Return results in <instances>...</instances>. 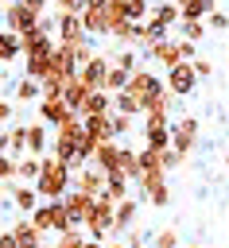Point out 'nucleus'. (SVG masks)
<instances>
[{
	"label": "nucleus",
	"instance_id": "4d7b16f0",
	"mask_svg": "<svg viewBox=\"0 0 229 248\" xmlns=\"http://www.w3.org/2000/svg\"><path fill=\"white\" fill-rule=\"evenodd\" d=\"M85 248H105V240H93V236H89V240H85Z\"/></svg>",
	"mask_w": 229,
	"mask_h": 248
},
{
	"label": "nucleus",
	"instance_id": "13d9d810",
	"mask_svg": "<svg viewBox=\"0 0 229 248\" xmlns=\"http://www.w3.org/2000/svg\"><path fill=\"white\" fill-rule=\"evenodd\" d=\"M105 248H128V244H124V240H109Z\"/></svg>",
	"mask_w": 229,
	"mask_h": 248
},
{
	"label": "nucleus",
	"instance_id": "39448f33",
	"mask_svg": "<svg viewBox=\"0 0 229 248\" xmlns=\"http://www.w3.org/2000/svg\"><path fill=\"white\" fill-rule=\"evenodd\" d=\"M198 128H202L198 116H190V112L179 116V120L171 124V151H179V155L186 159V155L194 151V143H198Z\"/></svg>",
	"mask_w": 229,
	"mask_h": 248
},
{
	"label": "nucleus",
	"instance_id": "09e8293b",
	"mask_svg": "<svg viewBox=\"0 0 229 248\" xmlns=\"http://www.w3.org/2000/svg\"><path fill=\"white\" fill-rule=\"evenodd\" d=\"M124 244H128V248H147V232H144L140 225H132L128 236H124Z\"/></svg>",
	"mask_w": 229,
	"mask_h": 248
},
{
	"label": "nucleus",
	"instance_id": "72a5a7b5",
	"mask_svg": "<svg viewBox=\"0 0 229 248\" xmlns=\"http://www.w3.org/2000/svg\"><path fill=\"white\" fill-rule=\"evenodd\" d=\"M12 97H16L19 105H35V101H43L39 81H31V78H19V81H16V89H12Z\"/></svg>",
	"mask_w": 229,
	"mask_h": 248
},
{
	"label": "nucleus",
	"instance_id": "5fc2aeb1",
	"mask_svg": "<svg viewBox=\"0 0 229 248\" xmlns=\"http://www.w3.org/2000/svg\"><path fill=\"white\" fill-rule=\"evenodd\" d=\"M19 4H27V8H31V12H35V16H43V12H47V4H50V0H19Z\"/></svg>",
	"mask_w": 229,
	"mask_h": 248
},
{
	"label": "nucleus",
	"instance_id": "e2e57ef3",
	"mask_svg": "<svg viewBox=\"0 0 229 248\" xmlns=\"http://www.w3.org/2000/svg\"><path fill=\"white\" fill-rule=\"evenodd\" d=\"M147 248H151V244H147Z\"/></svg>",
	"mask_w": 229,
	"mask_h": 248
},
{
	"label": "nucleus",
	"instance_id": "b1692460",
	"mask_svg": "<svg viewBox=\"0 0 229 248\" xmlns=\"http://www.w3.org/2000/svg\"><path fill=\"white\" fill-rule=\"evenodd\" d=\"M113 39H116L124 50H132V46H144V50H147V23H124Z\"/></svg>",
	"mask_w": 229,
	"mask_h": 248
},
{
	"label": "nucleus",
	"instance_id": "a18cd8bd",
	"mask_svg": "<svg viewBox=\"0 0 229 248\" xmlns=\"http://www.w3.org/2000/svg\"><path fill=\"white\" fill-rule=\"evenodd\" d=\"M85 240H89V236H85L82 229H70V232H62V236L54 240V248H85Z\"/></svg>",
	"mask_w": 229,
	"mask_h": 248
},
{
	"label": "nucleus",
	"instance_id": "58836bf2",
	"mask_svg": "<svg viewBox=\"0 0 229 248\" xmlns=\"http://www.w3.org/2000/svg\"><path fill=\"white\" fill-rule=\"evenodd\" d=\"M179 35L186 43H202L206 39V19H179Z\"/></svg>",
	"mask_w": 229,
	"mask_h": 248
},
{
	"label": "nucleus",
	"instance_id": "de8ad7c7",
	"mask_svg": "<svg viewBox=\"0 0 229 248\" xmlns=\"http://www.w3.org/2000/svg\"><path fill=\"white\" fill-rule=\"evenodd\" d=\"M132 132V116H124V112H113V136L120 140V136H128Z\"/></svg>",
	"mask_w": 229,
	"mask_h": 248
},
{
	"label": "nucleus",
	"instance_id": "cd10ccee",
	"mask_svg": "<svg viewBox=\"0 0 229 248\" xmlns=\"http://www.w3.org/2000/svg\"><path fill=\"white\" fill-rule=\"evenodd\" d=\"M89 93H93V89H89L82 78H74V81L62 89V101H66V108H70V112H82V105H85V97H89Z\"/></svg>",
	"mask_w": 229,
	"mask_h": 248
},
{
	"label": "nucleus",
	"instance_id": "9b49d317",
	"mask_svg": "<svg viewBox=\"0 0 229 248\" xmlns=\"http://www.w3.org/2000/svg\"><path fill=\"white\" fill-rule=\"evenodd\" d=\"M144 147L155 151L171 147V116H144Z\"/></svg>",
	"mask_w": 229,
	"mask_h": 248
},
{
	"label": "nucleus",
	"instance_id": "a19ab883",
	"mask_svg": "<svg viewBox=\"0 0 229 248\" xmlns=\"http://www.w3.org/2000/svg\"><path fill=\"white\" fill-rule=\"evenodd\" d=\"M147 170H163V151H155V147L140 151V174H147Z\"/></svg>",
	"mask_w": 229,
	"mask_h": 248
},
{
	"label": "nucleus",
	"instance_id": "2f4dec72",
	"mask_svg": "<svg viewBox=\"0 0 229 248\" xmlns=\"http://www.w3.org/2000/svg\"><path fill=\"white\" fill-rule=\"evenodd\" d=\"M39 170H43V159H35V155H23V159L16 163V182H27V186H35Z\"/></svg>",
	"mask_w": 229,
	"mask_h": 248
},
{
	"label": "nucleus",
	"instance_id": "680f3d73",
	"mask_svg": "<svg viewBox=\"0 0 229 248\" xmlns=\"http://www.w3.org/2000/svg\"><path fill=\"white\" fill-rule=\"evenodd\" d=\"M190 248H202V244H190Z\"/></svg>",
	"mask_w": 229,
	"mask_h": 248
},
{
	"label": "nucleus",
	"instance_id": "6e6552de",
	"mask_svg": "<svg viewBox=\"0 0 229 248\" xmlns=\"http://www.w3.org/2000/svg\"><path fill=\"white\" fill-rule=\"evenodd\" d=\"M144 54H147L163 74H167V70H175L179 62H186V58H182V39H175V35H171V39H163V43H151Z\"/></svg>",
	"mask_w": 229,
	"mask_h": 248
},
{
	"label": "nucleus",
	"instance_id": "4c0bfd02",
	"mask_svg": "<svg viewBox=\"0 0 229 248\" xmlns=\"http://www.w3.org/2000/svg\"><path fill=\"white\" fill-rule=\"evenodd\" d=\"M128 78H132V74H124L120 66H109V74H105V85H101V89L116 97V93H124V89H128Z\"/></svg>",
	"mask_w": 229,
	"mask_h": 248
},
{
	"label": "nucleus",
	"instance_id": "bb28decb",
	"mask_svg": "<svg viewBox=\"0 0 229 248\" xmlns=\"http://www.w3.org/2000/svg\"><path fill=\"white\" fill-rule=\"evenodd\" d=\"M50 70H54V74H66V78H74V74H78L74 50H70L66 43H58V46H54V54H50Z\"/></svg>",
	"mask_w": 229,
	"mask_h": 248
},
{
	"label": "nucleus",
	"instance_id": "5701e85b",
	"mask_svg": "<svg viewBox=\"0 0 229 248\" xmlns=\"http://www.w3.org/2000/svg\"><path fill=\"white\" fill-rule=\"evenodd\" d=\"M113 112V93H105V89H93L89 97H85V105H82V120H89V116H109Z\"/></svg>",
	"mask_w": 229,
	"mask_h": 248
},
{
	"label": "nucleus",
	"instance_id": "dca6fc26",
	"mask_svg": "<svg viewBox=\"0 0 229 248\" xmlns=\"http://www.w3.org/2000/svg\"><path fill=\"white\" fill-rule=\"evenodd\" d=\"M105 4L109 0H89L82 8V23H85V35H109V19H105Z\"/></svg>",
	"mask_w": 229,
	"mask_h": 248
},
{
	"label": "nucleus",
	"instance_id": "c9c22d12",
	"mask_svg": "<svg viewBox=\"0 0 229 248\" xmlns=\"http://www.w3.org/2000/svg\"><path fill=\"white\" fill-rule=\"evenodd\" d=\"M101 198H109L113 205H120V202L128 198V178H124L120 170H116V174H109V182H105V194H101Z\"/></svg>",
	"mask_w": 229,
	"mask_h": 248
},
{
	"label": "nucleus",
	"instance_id": "423d86ee",
	"mask_svg": "<svg viewBox=\"0 0 229 248\" xmlns=\"http://www.w3.org/2000/svg\"><path fill=\"white\" fill-rule=\"evenodd\" d=\"M140 194L155 205V209H167L171 205V186H167V170H147V174H140Z\"/></svg>",
	"mask_w": 229,
	"mask_h": 248
},
{
	"label": "nucleus",
	"instance_id": "4468645a",
	"mask_svg": "<svg viewBox=\"0 0 229 248\" xmlns=\"http://www.w3.org/2000/svg\"><path fill=\"white\" fill-rule=\"evenodd\" d=\"M54 35H58V43H66V46H74V43L89 39V35H85L82 16H74V12H58V27H54Z\"/></svg>",
	"mask_w": 229,
	"mask_h": 248
},
{
	"label": "nucleus",
	"instance_id": "393cba45",
	"mask_svg": "<svg viewBox=\"0 0 229 248\" xmlns=\"http://www.w3.org/2000/svg\"><path fill=\"white\" fill-rule=\"evenodd\" d=\"M136 213H140V205H136L132 198H124V202L116 205V213H113V236H120V232H128V229L136 225Z\"/></svg>",
	"mask_w": 229,
	"mask_h": 248
},
{
	"label": "nucleus",
	"instance_id": "ddd939ff",
	"mask_svg": "<svg viewBox=\"0 0 229 248\" xmlns=\"http://www.w3.org/2000/svg\"><path fill=\"white\" fill-rule=\"evenodd\" d=\"M105 182H109L105 170L82 167V170H74V186H70V190H82V194H89V198H101V194H105Z\"/></svg>",
	"mask_w": 229,
	"mask_h": 248
},
{
	"label": "nucleus",
	"instance_id": "aec40b11",
	"mask_svg": "<svg viewBox=\"0 0 229 248\" xmlns=\"http://www.w3.org/2000/svg\"><path fill=\"white\" fill-rule=\"evenodd\" d=\"M66 116H70V108H66L62 97H43V101H39V116H35V120H43L47 128H58Z\"/></svg>",
	"mask_w": 229,
	"mask_h": 248
},
{
	"label": "nucleus",
	"instance_id": "ea45409f",
	"mask_svg": "<svg viewBox=\"0 0 229 248\" xmlns=\"http://www.w3.org/2000/svg\"><path fill=\"white\" fill-rule=\"evenodd\" d=\"M128 23H147L151 19V0H124Z\"/></svg>",
	"mask_w": 229,
	"mask_h": 248
},
{
	"label": "nucleus",
	"instance_id": "7ed1b4c3",
	"mask_svg": "<svg viewBox=\"0 0 229 248\" xmlns=\"http://www.w3.org/2000/svg\"><path fill=\"white\" fill-rule=\"evenodd\" d=\"M31 221H35V229L39 232H70V229H78L74 221H70V213H66V205L62 202H39V209L31 213Z\"/></svg>",
	"mask_w": 229,
	"mask_h": 248
},
{
	"label": "nucleus",
	"instance_id": "6ab92c4d",
	"mask_svg": "<svg viewBox=\"0 0 229 248\" xmlns=\"http://www.w3.org/2000/svg\"><path fill=\"white\" fill-rule=\"evenodd\" d=\"M89 167H97V170H105V174H116V167H120V143H116V140L97 143V151H93Z\"/></svg>",
	"mask_w": 229,
	"mask_h": 248
},
{
	"label": "nucleus",
	"instance_id": "e433bc0d",
	"mask_svg": "<svg viewBox=\"0 0 229 248\" xmlns=\"http://www.w3.org/2000/svg\"><path fill=\"white\" fill-rule=\"evenodd\" d=\"M113 112H124V116H132V120H136V116H144V105L124 89V93H116V97H113Z\"/></svg>",
	"mask_w": 229,
	"mask_h": 248
},
{
	"label": "nucleus",
	"instance_id": "f8f14e48",
	"mask_svg": "<svg viewBox=\"0 0 229 248\" xmlns=\"http://www.w3.org/2000/svg\"><path fill=\"white\" fill-rule=\"evenodd\" d=\"M4 198H8L23 217H31V213L39 209V194H35V186H27V182H4Z\"/></svg>",
	"mask_w": 229,
	"mask_h": 248
},
{
	"label": "nucleus",
	"instance_id": "a211bd4d",
	"mask_svg": "<svg viewBox=\"0 0 229 248\" xmlns=\"http://www.w3.org/2000/svg\"><path fill=\"white\" fill-rule=\"evenodd\" d=\"M27 155H35V159L50 155V128L43 120H31L27 124Z\"/></svg>",
	"mask_w": 229,
	"mask_h": 248
},
{
	"label": "nucleus",
	"instance_id": "49530a36",
	"mask_svg": "<svg viewBox=\"0 0 229 248\" xmlns=\"http://www.w3.org/2000/svg\"><path fill=\"white\" fill-rule=\"evenodd\" d=\"M16 163H19V159H12L8 151L0 155V182H16Z\"/></svg>",
	"mask_w": 229,
	"mask_h": 248
},
{
	"label": "nucleus",
	"instance_id": "a878e982",
	"mask_svg": "<svg viewBox=\"0 0 229 248\" xmlns=\"http://www.w3.org/2000/svg\"><path fill=\"white\" fill-rule=\"evenodd\" d=\"M151 19H155V23H163V27H171V31H175V27H179V19H182V16H179V4H175V0H159V4H155V0H151Z\"/></svg>",
	"mask_w": 229,
	"mask_h": 248
},
{
	"label": "nucleus",
	"instance_id": "864d4df0",
	"mask_svg": "<svg viewBox=\"0 0 229 248\" xmlns=\"http://www.w3.org/2000/svg\"><path fill=\"white\" fill-rule=\"evenodd\" d=\"M0 248H19L16 236H12V229H0Z\"/></svg>",
	"mask_w": 229,
	"mask_h": 248
},
{
	"label": "nucleus",
	"instance_id": "9d476101",
	"mask_svg": "<svg viewBox=\"0 0 229 248\" xmlns=\"http://www.w3.org/2000/svg\"><path fill=\"white\" fill-rule=\"evenodd\" d=\"M0 19H4V27H8V31H16V35H23V31H31V27H35V23L43 19V16H35V12L27 8V4H19V0H12V4H8L4 12H0Z\"/></svg>",
	"mask_w": 229,
	"mask_h": 248
},
{
	"label": "nucleus",
	"instance_id": "4be33fe9",
	"mask_svg": "<svg viewBox=\"0 0 229 248\" xmlns=\"http://www.w3.org/2000/svg\"><path fill=\"white\" fill-rule=\"evenodd\" d=\"M8 229H12V236H16V244H19V248H39V244H43V232L35 229V221H31V217L12 221Z\"/></svg>",
	"mask_w": 229,
	"mask_h": 248
},
{
	"label": "nucleus",
	"instance_id": "f704fd0d",
	"mask_svg": "<svg viewBox=\"0 0 229 248\" xmlns=\"http://www.w3.org/2000/svg\"><path fill=\"white\" fill-rule=\"evenodd\" d=\"M128 182H140V151H132V147H120V167H116Z\"/></svg>",
	"mask_w": 229,
	"mask_h": 248
},
{
	"label": "nucleus",
	"instance_id": "c85d7f7f",
	"mask_svg": "<svg viewBox=\"0 0 229 248\" xmlns=\"http://www.w3.org/2000/svg\"><path fill=\"white\" fill-rule=\"evenodd\" d=\"M16 58H23L19 35H16V31H8V27H0V62L8 66V62H16Z\"/></svg>",
	"mask_w": 229,
	"mask_h": 248
},
{
	"label": "nucleus",
	"instance_id": "37998d69",
	"mask_svg": "<svg viewBox=\"0 0 229 248\" xmlns=\"http://www.w3.org/2000/svg\"><path fill=\"white\" fill-rule=\"evenodd\" d=\"M113 66H120L124 74H136V70H140V54H136V50H116V54H113Z\"/></svg>",
	"mask_w": 229,
	"mask_h": 248
},
{
	"label": "nucleus",
	"instance_id": "79ce46f5",
	"mask_svg": "<svg viewBox=\"0 0 229 248\" xmlns=\"http://www.w3.org/2000/svg\"><path fill=\"white\" fill-rule=\"evenodd\" d=\"M151 248H179V229H175V225H163V229L151 236Z\"/></svg>",
	"mask_w": 229,
	"mask_h": 248
},
{
	"label": "nucleus",
	"instance_id": "0eeeda50",
	"mask_svg": "<svg viewBox=\"0 0 229 248\" xmlns=\"http://www.w3.org/2000/svg\"><path fill=\"white\" fill-rule=\"evenodd\" d=\"M113 213H116V205H113L109 198H97L93 209H89V217H85V236L105 240V236L113 232Z\"/></svg>",
	"mask_w": 229,
	"mask_h": 248
},
{
	"label": "nucleus",
	"instance_id": "f3484780",
	"mask_svg": "<svg viewBox=\"0 0 229 248\" xmlns=\"http://www.w3.org/2000/svg\"><path fill=\"white\" fill-rule=\"evenodd\" d=\"M93 202H97V198H89V194H82V190H70V194L62 198V205H66V213H70V221H74L78 229H85V217H89Z\"/></svg>",
	"mask_w": 229,
	"mask_h": 248
},
{
	"label": "nucleus",
	"instance_id": "1a4fd4ad",
	"mask_svg": "<svg viewBox=\"0 0 229 248\" xmlns=\"http://www.w3.org/2000/svg\"><path fill=\"white\" fill-rule=\"evenodd\" d=\"M167 93L171 97H190L194 89H198V74H194V66L190 62H179L175 70H167Z\"/></svg>",
	"mask_w": 229,
	"mask_h": 248
},
{
	"label": "nucleus",
	"instance_id": "c03bdc74",
	"mask_svg": "<svg viewBox=\"0 0 229 248\" xmlns=\"http://www.w3.org/2000/svg\"><path fill=\"white\" fill-rule=\"evenodd\" d=\"M70 50H74V62H78V70H82V66H85V62H89V58L97 54V46H93V39H82V43H74Z\"/></svg>",
	"mask_w": 229,
	"mask_h": 248
},
{
	"label": "nucleus",
	"instance_id": "f03ea898",
	"mask_svg": "<svg viewBox=\"0 0 229 248\" xmlns=\"http://www.w3.org/2000/svg\"><path fill=\"white\" fill-rule=\"evenodd\" d=\"M82 132H85V120H82L78 112H70V116L54 128V136H50V155H58L70 170H82V163H78V143H82Z\"/></svg>",
	"mask_w": 229,
	"mask_h": 248
},
{
	"label": "nucleus",
	"instance_id": "473e14b6",
	"mask_svg": "<svg viewBox=\"0 0 229 248\" xmlns=\"http://www.w3.org/2000/svg\"><path fill=\"white\" fill-rule=\"evenodd\" d=\"M74 78H78V74H74ZM74 78H66V74H54V70H50V74L39 81V93H43V97H62V89H66Z\"/></svg>",
	"mask_w": 229,
	"mask_h": 248
},
{
	"label": "nucleus",
	"instance_id": "7c9ffc66",
	"mask_svg": "<svg viewBox=\"0 0 229 248\" xmlns=\"http://www.w3.org/2000/svg\"><path fill=\"white\" fill-rule=\"evenodd\" d=\"M8 155L12 159H23L27 155V124H12L8 128Z\"/></svg>",
	"mask_w": 229,
	"mask_h": 248
},
{
	"label": "nucleus",
	"instance_id": "6e6d98bb",
	"mask_svg": "<svg viewBox=\"0 0 229 248\" xmlns=\"http://www.w3.org/2000/svg\"><path fill=\"white\" fill-rule=\"evenodd\" d=\"M8 151V128H0V155Z\"/></svg>",
	"mask_w": 229,
	"mask_h": 248
},
{
	"label": "nucleus",
	"instance_id": "052dcab7",
	"mask_svg": "<svg viewBox=\"0 0 229 248\" xmlns=\"http://www.w3.org/2000/svg\"><path fill=\"white\" fill-rule=\"evenodd\" d=\"M225 167H229V151H225Z\"/></svg>",
	"mask_w": 229,
	"mask_h": 248
},
{
	"label": "nucleus",
	"instance_id": "2eb2a0df",
	"mask_svg": "<svg viewBox=\"0 0 229 248\" xmlns=\"http://www.w3.org/2000/svg\"><path fill=\"white\" fill-rule=\"evenodd\" d=\"M109 66H113V58L97 50V54H93V58H89V62L78 70V78H82L89 89H101V85H105V74H109Z\"/></svg>",
	"mask_w": 229,
	"mask_h": 248
},
{
	"label": "nucleus",
	"instance_id": "f257e3e1",
	"mask_svg": "<svg viewBox=\"0 0 229 248\" xmlns=\"http://www.w3.org/2000/svg\"><path fill=\"white\" fill-rule=\"evenodd\" d=\"M74 186V170L58 159V155H43V170L35 178V194L39 202H62Z\"/></svg>",
	"mask_w": 229,
	"mask_h": 248
},
{
	"label": "nucleus",
	"instance_id": "3c124183",
	"mask_svg": "<svg viewBox=\"0 0 229 248\" xmlns=\"http://www.w3.org/2000/svg\"><path fill=\"white\" fill-rule=\"evenodd\" d=\"M58 12H74V16H82V8L89 4V0H50Z\"/></svg>",
	"mask_w": 229,
	"mask_h": 248
},
{
	"label": "nucleus",
	"instance_id": "412c9836",
	"mask_svg": "<svg viewBox=\"0 0 229 248\" xmlns=\"http://www.w3.org/2000/svg\"><path fill=\"white\" fill-rule=\"evenodd\" d=\"M50 54H54V50H31V54H23V78L43 81V78L50 74Z\"/></svg>",
	"mask_w": 229,
	"mask_h": 248
},
{
	"label": "nucleus",
	"instance_id": "20e7f679",
	"mask_svg": "<svg viewBox=\"0 0 229 248\" xmlns=\"http://www.w3.org/2000/svg\"><path fill=\"white\" fill-rule=\"evenodd\" d=\"M128 93H132V97H136V101H140V105L147 108V105H151V101H155L159 93H167V81H163V78H159L155 70L140 66V70H136V74L128 78Z\"/></svg>",
	"mask_w": 229,
	"mask_h": 248
},
{
	"label": "nucleus",
	"instance_id": "c756f323",
	"mask_svg": "<svg viewBox=\"0 0 229 248\" xmlns=\"http://www.w3.org/2000/svg\"><path fill=\"white\" fill-rule=\"evenodd\" d=\"M175 4H179V16L182 19H206L217 8V0H175Z\"/></svg>",
	"mask_w": 229,
	"mask_h": 248
},
{
	"label": "nucleus",
	"instance_id": "bf43d9fd",
	"mask_svg": "<svg viewBox=\"0 0 229 248\" xmlns=\"http://www.w3.org/2000/svg\"><path fill=\"white\" fill-rule=\"evenodd\" d=\"M8 4H12V0H0V12H4V8H8Z\"/></svg>",
	"mask_w": 229,
	"mask_h": 248
},
{
	"label": "nucleus",
	"instance_id": "603ef678",
	"mask_svg": "<svg viewBox=\"0 0 229 248\" xmlns=\"http://www.w3.org/2000/svg\"><path fill=\"white\" fill-rule=\"evenodd\" d=\"M190 66H194V74H198V81H202V78H210V74H213V62H210V58H202V54H198V58H194V62H190Z\"/></svg>",
	"mask_w": 229,
	"mask_h": 248
},
{
	"label": "nucleus",
	"instance_id": "8fccbe9b",
	"mask_svg": "<svg viewBox=\"0 0 229 248\" xmlns=\"http://www.w3.org/2000/svg\"><path fill=\"white\" fill-rule=\"evenodd\" d=\"M206 27H213V31H225V27H229V16H225L221 8H213V12L206 16Z\"/></svg>",
	"mask_w": 229,
	"mask_h": 248
}]
</instances>
